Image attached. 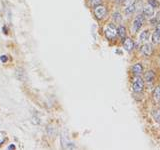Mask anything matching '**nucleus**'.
I'll return each instance as SVG.
<instances>
[{"label": "nucleus", "mask_w": 160, "mask_h": 150, "mask_svg": "<svg viewBox=\"0 0 160 150\" xmlns=\"http://www.w3.org/2000/svg\"><path fill=\"white\" fill-rule=\"evenodd\" d=\"M113 18H114V20H115V21H117V22H120L121 21V15H120L119 13H115L113 15Z\"/></svg>", "instance_id": "18"}, {"label": "nucleus", "mask_w": 160, "mask_h": 150, "mask_svg": "<svg viewBox=\"0 0 160 150\" xmlns=\"http://www.w3.org/2000/svg\"><path fill=\"white\" fill-rule=\"evenodd\" d=\"M153 95H154V98L156 100H159L160 99V86H157L155 88V90L153 92Z\"/></svg>", "instance_id": "15"}, {"label": "nucleus", "mask_w": 160, "mask_h": 150, "mask_svg": "<svg viewBox=\"0 0 160 150\" xmlns=\"http://www.w3.org/2000/svg\"><path fill=\"white\" fill-rule=\"evenodd\" d=\"M143 21H144V17L143 16L139 15V16L136 17V19L134 20L133 25H132V31H133L134 33L137 32V31H138L140 28H141L142 24H143Z\"/></svg>", "instance_id": "3"}, {"label": "nucleus", "mask_w": 160, "mask_h": 150, "mask_svg": "<svg viewBox=\"0 0 160 150\" xmlns=\"http://www.w3.org/2000/svg\"><path fill=\"white\" fill-rule=\"evenodd\" d=\"M123 47L126 51H131L134 47V43L130 38H124L123 39Z\"/></svg>", "instance_id": "5"}, {"label": "nucleus", "mask_w": 160, "mask_h": 150, "mask_svg": "<svg viewBox=\"0 0 160 150\" xmlns=\"http://www.w3.org/2000/svg\"><path fill=\"white\" fill-rule=\"evenodd\" d=\"M143 86H144L143 79L137 75L135 78L133 79V83H132V87H133L134 92H141L142 89H143Z\"/></svg>", "instance_id": "1"}, {"label": "nucleus", "mask_w": 160, "mask_h": 150, "mask_svg": "<svg viewBox=\"0 0 160 150\" xmlns=\"http://www.w3.org/2000/svg\"><path fill=\"white\" fill-rule=\"evenodd\" d=\"M15 76H16V78L19 80V81H25V80H26V74H25L23 69H21V68L16 69Z\"/></svg>", "instance_id": "6"}, {"label": "nucleus", "mask_w": 160, "mask_h": 150, "mask_svg": "<svg viewBox=\"0 0 160 150\" xmlns=\"http://www.w3.org/2000/svg\"><path fill=\"white\" fill-rule=\"evenodd\" d=\"M148 4H149L150 6H152L153 8H156L159 6V3L156 1V0H149V1H148Z\"/></svg>", "instance_id": "16"}, {"label": "nucleus", "mask_w": 160, "mask_h": 150, "mask_svg": "<svg viewBox=\"0 0 160 150\" xmlns=\"http://www.w3.org/2000/svg\"><path fill=\"white\" fill-rule=\"evenodd\" d=\"M145 80L148 82V83H151L154 81V78H155V73H154V71H147L146 73H145V76H144Z\"/></svg>", "instance_id": "9"}, {"label": "nucleus", "mask_w": 160, "mask_h": 150, "mask_svg": "<svg viewBox=\"0 0 160 150\" xmlns=\"http://www.w3.org/2000/svg\"><path fill=\"white\" fill-rule=\"evenodd\" d=\"M122 1H123L124 4H129L130 3V0H122Z\"/></svg>", "instance_id": "21"}, {"label": "nucleus", "mask_w": 160, "mask_h": 150, "mask_svg": "<svg viewBox=\"0 0 160 150\" xmlns=\"http://www.w3.org/2000/svg\"><path fill=\"white\" fill-rule=\"evenodd\" d=\"M90 3L93 5V6H97V5H100L102 2V0H89Z\"/></svg>", "instance_id": "17"}, {"label": "nucleus", "mask_w": 160, "mask_h": 150, "mask_svg": "<svg viewBox=\"0 0 160 150\" xmlns=\"http://www.w3.org/2000/svg\"><path fill=\"white\" fill-rule=\"evenodd\" d=\"M117 34L119 35L120 38L124 39L125 37H126V29H125V27L123 26H119L118 29H117Z\"/></svg>", "instance_id": "11"}, {"label": "nucleus", "mask_w": 160, "mask_h": 150, "mask_svg": "<svg viewBox=\"0 0 160 150\" xmlns=\"http://www.w3.org/2000/svg\"><path fill=\"white\" fill-rule=\"evenodd\" d=\"M0 60H1V62L5 63L8 60V57L6 55H1V56H0Z\"/></svg>", "instance_id": "19"}, {"label": "nucleus", "mask_w": 160, "mask_h": 150, "mask_svg": "<svg viewBox=\"0 0 160 150\" xmlns=\"http://www.w3.org/2000/svg\"><path fill=\"white\" fill-rule=\"evenodd\" d=\"M8 149H15V146H14L13 144H11V145L8 147Z\"/></svg>", "instance_id": "22"}, {"label": "nucleus", "mask_w": 160, "mask_h": 150, "mask_svg": "<svg viewBox=\"0 0 160 150\" xmlns=\"http://www.w3.org/2000/svg\"><path fill=\"white\" fill-rule=\"evenodd\" d=\"M116 35H117V29L115 28V26L113 24H109L108 27L106 28V30H105V36L108 39H113Z\"/></svg>", "instance_id": "2"}, {"label": "nucleus", "mask_w": 160, "mask_h": 150, "mask_svg": "<svg viewBox=\"0 0 160 150\" xmlns=\"http://www.w3.org/2000/svg\"><path fill=\"white\" fill-rule=\"evenodd\" d=\"M106 8L102 5H97L95 6V9H94V13H95V16L98 19H102L103 17L106 15Z\"/></svg>", "instance_id": "4"}, {"label": "nucleus", "mask_w": 160, "mask_h": 150, "mask_svg": "<svg viewBox=\"0 0 160 150\" xmlns=\"http://www.w3.org/2000/svg\"><path fill=\"white\" fill-rule=\"evenodd\" d=\"M156 31H157V32H159V33H160V23H158V24H157V26H156Z\"/></svg>", "instance_id": "20"}, {"label": "nucleus", "mask_w": 160, "mask_h": 150, "mask_svg": "<svg viewBox=\"0 0 160 150\" xmlns=\"http://www.w3.org/2000/svg\"><path fill=\"white\" fill-rule=\"evenodd\" d=\"M152 42L153 43H160V33L155 31L152 34Z\"/></svg>", "instance_id": "13"}, {"label": "nucleus", "mask_w": 160, "mask_h": 150, "mask_svg": "<svg viewBox=\"0 0 160 150\" xmlns=\"http://www.w3.org/2000/svg\"><path fill=\"white\" fill-rule=\"evenodd\" d=\"M148 37H149V31L148 30H145L140 34V40H141V41H146L148 39Z\"/></svg>", "instance_id": "14"}, {"label": "nucleus", "mask_w": 160, "mask_h": 150, "mask_svg": "<svg viewBox=\"0 0 160 150\" xmlns=\"http://www.w3.org/2000/svg\"><path fill=\"white\" fill-rule=\"evenodd\" d=\"M134 10H135V4L132 3V4H128V6L126 7V9H125V13L126 14H131L134 12Z\"/></svg>", "instance_id": "12"}, {"label": "nucleus", "mask_w": 160, "mask_h": 150, "mask_svg": "<svg viewBox=\"0 0 160 150\" xmlns=\"http://www.w3.org/2000/svg\"><path fill=\"white\" fill-rule=\"evenodd\" d=\"M141 51H142V53H143L144 55L150 56L151 54H152V45H151V44H144L143 46H142Z\"/></svg>", "instance_id": "7"}, {"label": "nucleus", "mask_w": 160, "mask_h": 150, "mask_svg": "<svg viewBox=\"0 0 160 150\" xmlns=\"http://www.w3.org/2000/svg\"><path fill=\"white\" fill-rule=\"evenodd\" d=\"M154 14V8L152 6H150L149 4L147 6L144 7L143 9V15L146 16V17H152Z\"/></svg>", "instance_id": "8"}, {"label": "nucleus", "mask_w": 160, "mask_h": 150, "mask_svg": "<svg viewBox=\"0 0 160 150\" xmlns=\"http://www.w3.org/2000/svg\"><path fill=\"white\" fill-rule=\"evenodd\" d=\"M142 71H143V68H142L141 64H139V63H137V64H134L132 66V72L135 75H140L142 73Z\"/></svg>", "instance_id": "10"}]
</instances>
